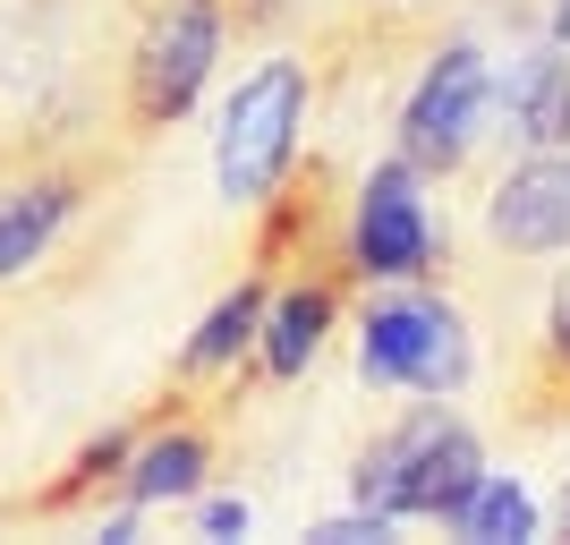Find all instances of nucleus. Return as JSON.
<instances>
[{"label":"nucleus","mask_w":570,"mask_h":545,"mask_svg":"<svg viewBox=\"0 0 570 545\" xmlns=\"http://www.w3.org/2000/svg\"><path fill=\"white\" fill-rule=\"evenodd\" d=\"M307 103H315V60H307V51H273V60H256V69L230 86V103H222V137H214V179H222L230 205L256 214L264 196L289 179Z\"/></svg>","instance_id":"nucleus-3"},{"label":"nucleus","mask_w":570,"mask_h":545,"mask_svg":"<svg viewBox=\"0 0 570 545\" xmlns=\"http://www.w3.org/2000/svg\"><path fill=\"white\" fill-rule=\"evenodd\" d=\"M214 460H222V427H214V409H205V392H179V383H170L163 401H154V418H145L137 451H128L119 495L137 503V512H154V503H188V495H205Z\"/></svg>","instance_id":"nucleus-8"},{"label":"nucleus","mask_w":570,"mask_h":545,"mask_svg":"<svg viewBox=\"0 0 570 545\" xmlns=\"http://www.w3.org/2000/svg\"><path fill=\"white\" fill-rule=\"evenodd\" d=\"M476 367L469 315L443 299V282H383L357 315V376L375 392H460Z\"/></svg>","instance_id":"nucleus-4"},{"label":"nucleus","mask_w":570,"mask_h":545,"mask_svg":"<svg viewBox=\"0 0 570 545\" xmlns=\"http://www.w3.org/2000/svg\"><path fill=\"white\" fill-rule=\"evenodd\" d=\"M476 477H485V444H476V427L452 409V392H417V409H409L401 427H383L375 444L357 451V503L366 512H392V520H443L452 528V512L476 495Z\"/></svg>","instance_id":"nucleus-1"},{"label":"nucleus","mask_w":570,"mask_h":545,"mask_svg":"<svg viewBox=\"0 0 570 545\" xmlns=\"http://www.w3.org/2000/svg\"><path fill=\"white\" fill-rule=\"evenodd\" d=\"M350 256H357V282L383 290V282H452V231L434 222V196H426V171L392 154L357 179L350 196Z\"/></svg>","instance_id":"nucleus-6"},{"label":"nucleus","mask_w":570,"mask_h":545,"mask_svg":"<svg viewBox=\"0 0 570 545\" xmlns=\"http://www.w3.org/2000/svg\"><path fill=\"white\" fill-rule=\"evenodd\" d=\"M546 35H562V43H570V0H553V9H546Z\"/></svg>","instance_id":"nucleus-18"},{"label":"nucleus","mask_w":570,"mask_h":545,"mask_svg":"<svg viewBox=\"0 0 570 545\" xmlns=\"http://www.w3.org/2000/svg\"><path fill=\"white\" fill-rule=\"evenodd\" d=\"M452 528L460 537H476V545H520V537H537V503H528V486L520 477H476V495L452 512Z\"/></svg>","instance_id":"nucleus-14"},{"label":"nucleus","mask_w":570,"mask_h":545,"mask_svg":"<svg viewBox=\"0 0 570 545\" xmlns=\"http://www.w3.org/2000/svg\"><path fill=\"white\" fill-rule=\"evenodd\" d=\"M553 528H562V537H570V486H562V495H553Z\"/></svg>","instance_id":"nucleus-19"},{"label":"nucleus","mask_w":570,"mask_h":545,"mask_svg":"<svg viewBox=\"0 0 570 545\" xmlns=\"http://www.w3.org/2000/svg\"><path fill=\"white\" fill-rule=\"evenodd\" d=\"M366 9H417V0H366Z\"/></svg>","instance_id":"nucleus-20"},{"label":"nucleus","mask_w":570,"mask_h":545,"mask_svg":"<svg viewBox=\"0 0 570 545\" xmlns=\"http://www.w3.org/2000/svg\"><path fill=\"white\" fill-rule=\"evenodd\" d=\"M196 528H205V537H247V503H205Z\"/></svg>","instance_id":"nucleus-17"},{"label":"nucleus","mask_w":570,"mask_h":545,"mask_svg":"<svg viewBox=\"0 0 570 545\" xmlns=\"http://www.w3.org/2000/svg\"><path fill=\"white\" fill-rule=\"evenodd\" d=\"M494 128L520 137L528 154L570 145V43L562 35H537L494 69Z\"/></svg>","instance_id":"nucleus-11"},{"label":"nucleus","mask_w":570,"mask_h":545,"mask_svg":"<svg viewBox=\"0 0 570 545\" xmlns=\"http://www.w3.org/2000/svg\"><path fill=\"white\" fill-rule=\"evenodd\" d=\"M485 239L494 256H570V145L520 154L485 188Z\"/></svg>","instance_id":"nucleus-9"},{"label":"nucleus","mask_w":570,"mask_h":545,"mask_svg":"<svg viewBox=\"0 0 570 545\" xmlns=\"http://www.w3.org/2000/svg\"><path fill=\"white\" fill-rule=\"evenodd\" d=\"M392 528H401L392 512H357V520H324L315 537H324V545H366V537H392Z\"/></svg>","instance_id":"nucleus-16"},{"label":"nucleus","mask_w":570,"mask_h":545,"mask_svg":"<svg viewBox=\"0 0 570 545\" xmlns=\"http://www.w3.org/2000/svg\"><path fill=\"white\" fill-rule=\"evenodd\" d=\"M264 308H273V264H247V282H238L230 299L196 324V341L179 350L170 383H179V392H205L214 376H238V358L256 350V332H264Z\"/></svg>","instance_id":"nucleus-12"},{"label":"nucleus","mask_w":570,"mask_h":545,"mask_svg":"<svg viewBox=\"0 0 570 545\" xmlns=\"http://www.w3.org/2000/svg\"><path fill=\"white\" fill-rule=\"evenodd\" d=\"M485 128H494V60L469 35H443L401 103V154L426 179H452V171H469Z\"/></svg>","instance_id":"nucleus-7"},{"label":"nucleus","mask_w":570,"mask_h":545,"mask_svg":"<svg viewBox=\"0 0 570 545\" xmlns=\"http://www.w3.org/2000/svg\"><path fill=\"white\" fill-rule=\"evenodd\" d=\"M119 179L111 145H51V154H26V163L0 171V290L26 282L35 264H51V247L77 231V214L95 205Z\"/></svg>","instance_id":"nucleus-5"},{"label":"nucleus","mask_w":570,"mask_h":545,"mask_svg":"<svg viewBox=\"0 0 570 545\" xmlns=\"http://www.w3.org/2000/svg\"><path fill=\"white\" fill-rule=\"evenodd\" d=\"M145 418H154V409H145ZM145 418H128V427L95 435V444L77 451V460L51 477V486H35V495H18V503H0V520H77L86 503H102V486H119V477H128V451H137Z\"/></svg>","instance_id":"nucleus-13"},{"label":"nucleus","mask_w":570,"mask_h":545,"mask_svg":"<svg viewBox=\"0 0 570 545\" xmlns=\"http://www.w3.org/2000/svg\"><path fill=\"white\" fill-rule=\"evenodd\" d=\"M307 18V0H230V35L238 43H273L282 26Z\"/></svg>","instance_id":"nucleus-15"},{"label":"nucleus","mask_w":570,"mask_h":545,"mask_svg":"<svg viewBox=\"0 0 570 545\" xmlns=\"http://www.w3.org/2000/svg\"><path fill=\"white\" fill-rule=\"evenodd\" d=\"M222 43H230V0H137V43H128V77H119L128 145H154L196 111Z\"/></svg>","instance_id":"nucleus-2"},{"label":"nucleus","mask_w":570,"mask_h":545,"mask_svg":"<svg viewBox=\"0 0 570 545\" xmlns=\"http://www.w3.org/2000/svg\"><path fill=\"white\" fill-rule=\"evenodd\" d=\"M357 273H324V264H289V273H273V308H264V332H256V376L264 383H289L307 376L315 350L333 341L341 308L357 299Z\"/></svg>","instance_id":"nucleus-10"}]
</instances>
